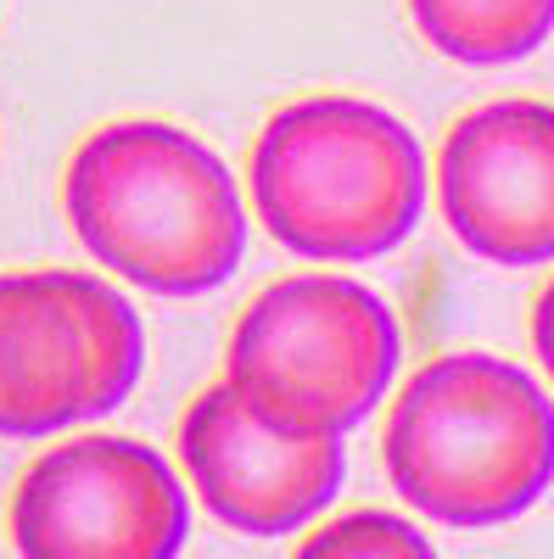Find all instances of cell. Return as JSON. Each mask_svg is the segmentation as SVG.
<instances>
[{
	"label": "cell",
	"mask_w": 554,
	"mask_h": 559,
	"mask_svg": "<svg viewBox=\"0 0 554 559\" xmlns=\"http://www.w3.org/2000/svg\"><path fill=\"white\" fill-rule=\"evenodd\" d=\"M62 207L79 247L152 297H208L241 269L247 207L236 174L191 129L107 123L73 152Z\"/></svg>",
	"instance_id": "cell-1"
},
{
	"label": "cell",
	"mask_w": 554,
	"mask_h": 559,
	"mask_svg": "<svg viewBox=\"0 0 554 559\" xmlns=\"http://www.w3.org/2000/svg\"><path fill=\"white\" fill-rule=\"evenodd\" d=\"M381 464L421 521L510 526L554 487V397L498 353H443L392 397Z\"/></svg>",
	"instance_id": "cell-2"
},
{
	"label": "cell",
	"mask_w": 554,
	"mask_h": 559,
	"mask_svg": "<svg viewBox=\"0 0 554 559\" xmlns=\"http://www.w3.org/2000/svg\"><path fill=\"white\" fill-rule=\"evenodd\" d=\"M252 207L292 258L369 263L426 213V152L403 118L358 96L281 107L252 140Z\"/></svg>",
	"instance_id": "cell-3"
},
{
	"label": "cell",
	"mask_w": 554,
	"mask_h": 559,
	"mask_svg": "<svg viewBox=\"0 0 554 559\" xmlns=\"http://www.w3.org/2000/svg\"><path fill=\"white\" fill-rule=\"evenodd\" d=\"M398 358L403 331L369 286L347 274H286L241 308L224 381L269 431L347 442L392 392Z\"/></svg>",
	"instance_id": "cell-4"
},
{
	"label": "cell",
	"mask_w": 554,
	"mask_h": 559,
	"mask_svg": "<svg viewBox=\"0 0 554 559\" xmlns=\"http://www.w3.org/2000/svg\"><path fill=\"white\" fill-rule=\"evenodd\" d=\"M7 526L23 559H179L191 498L146 442L68 437L23 471Z\"/></svg>",
	"instance_id": "cell-5"
},
{
	"label": "cell",
	"mask_w": 554,
	"mask_h": 559,
	"mask_svg": "<svg viewBox=\"0 0 554 559\" xmlns=\"http://www.w3.org/2000/svg\"><path fill=\"white\" fill-rule=\"evenodd\" d=\"M437 202L448 236L482 263L538 269L554 258V107L487 102L465 112L437 152Z\"/></svg>",
	"instance_id": "cell-6"
},
{
	"label": "cell",
	"mask_w": 554,
	"mask_h": 559,
	"mask_svg": "<svg viewBox=\"0 0 554 559\" xmlns=\"http://www.w3.org/2000/svg\"><path fill=\"white\" fill-rule=\"evenodd\" d=\"M179 464L202 509L241 537H292L314 526L342 492L347 442H297L269 431L263 419L219 381L197 392L179 419Z\"/></svg>",
	"instance_id": "cell-7"
},
{
	"label": "cell",
	"mask_w": 554,
	"mask_h": 559,
	"mask_svg": "<svg viewBox=\"0 0 554 559\" xmlns=\"http://www.w3.org/2000/svg\"><path fill=\"white\" fill-rule=\"evenodd\" d=\"M73 426H90V347L68 269H12L0 274V437Z\"/></svg>",
	"instance_id": "cell-8"
},
{
	"label": "cell",
	"mask_w": 554,
	"mask_h": 559,
	"mask_svg": "<svg viewBox=\"0 0 554 559\" xmlns=\"http://www.w3.org/2000/svg\"><path fill=\"white\" fill-rule=\"evenodd\" d=\"M409 17L459 68H510L554 34V0H409Z\"/></svg>",
	"instance_id": "cell-9"
},
{
	"label": "cell",
	"mask_w": 554,
	"mask_h": 559,
	"mask_svg": "<svg viewBox=\"0 0 554 559\" xmlns=\"http://www.w3.org/2000/svg\"><path fill=\"white\" fill-rule=\"evenodd\" d=\"M68 292L79 302L84 347H90V419H107L113 408L129 403L134 386H141L146 331H141L134 302L118 286H107V280L84 274V269H68Z\"/></svg>",
	"instance_id": "cell-10"
},
{
	"label": "cell",
	"mask_w": 554,
	"mask_h": 559,
	"mask_svg": "<svg viewBox=\"0 0 554 559\" xmlns=\"http://www.w3.org/2000/svg\"><path fill=\"white\" fill-rule=\"evenodd\" d=\"M292 559H437V548L392 509H353V515L314 526Z\"/></svg>",
	"instance_id": "cell-11"
},
{
	"label": "cell",
	"mask_w": 554,
	"mask_h": 559,
	"mask_svg": "<svg viewBox=\"0 0 554 559\" xmlns=\"http://www.w3.org/2000/svg\"><path fill=\"white\" fill-rule=\"evenodd\" d=\"M532 347H538L543 376L554 381V280L543 286V297H538V308H532Z\"/></svg>",
	"instance_id": "cell-12"
}]
</instances>
